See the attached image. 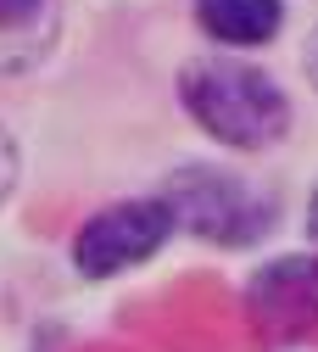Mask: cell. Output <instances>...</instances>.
<instances>
[{
	"label": "cell",
	"mask_w": 318,
	"mask_h": 352,
	"mask_svg": "<svg viewBox=\"0 0 318 352\" xmlns=\"http://www.w3.org/2000/svg\"><path fill=\"white\" fill-rule=\"evenodd\" d=\"M173 101L201 140H212L218 151H235V157L274 151L296 123L291 90L262 62L235 56V51L190 56L173 78Z\"/></svg>",
	"instance_id": "1"
},
{
	"label": "cell",
	"mask_w": 318,
	"mask_h": 352,
	"mask_svg": "<svg viewBox=\"0 0 318 352\" xmlns=\"http://www.w3.org/2000/svg\"><path fill=\"white\" fill-rule=\"evenodd\" d=\"M162 196L179 218V235L218 252H257L280 230V196L223 162H179L162 179Z\"/></svg>",
	"instance_id": "2"
},
{
	"label": "cell",
	"mask_w": 318,
	"mask_h": 352,
	"mask_svg": "<svg viewBox=\"0 0 318 352\" xmlns=\"http://www.w3.org/2000/svg\"><path fill=\"white\" fill-rule=\"evenodd\" d=\"M173 235H179V218L162 190L117 196V201H101L95 212H84V224L67 241V263L78 280L106 285V280H123L146 263H157L173 246Z\"/></svg>",
	"instance_id": "3"
},
{
	"label": "cell",
	"mask_w": 318,
	"mask_h": 352,
	"mask_svg": "<svg viewBox=\"0 0 318 352\" xmlns=\"http://www.w3.org/2000/svg\"><path fill=\"white\" fill-rule=\"evenodd\" d=\"M240 302L251 330L274 346H296L318 336V246L262 257L240 285Z\"/></svg>",
	"instance_id": "4"
},
{
	"label": "cell",
	"mask_w": 318,
	"mask_h": 352,
	"mask_svg": "<svg viewBox=\"0 0 318 352\" xmlns=\"http://www.w3.org/2000/svg\"><path fill=\"white\" fill-rule=\"evenodd\" d=\"M67 28V0H0V78H28L51 62Z\"/></svg>",
	"instance_id": "5"
},
{
	"label": "cell",
	"mask_w": 318,
	"mask_h": 352,
	"mask_svg": "<svg viewBox=\"0 0 318 352\" xmlns=\"http://www.w3.org/2000/svg\"><path fill=\"white\" fill-rule=\"evenodd\" d=\"M285 17H291L285 0H190L196 34L218 51H235V56L268 51L285 34Z\"/></svg>",
	"instance_id": "6"
},
{
	"label": "cell",
	"mask_w": 318,
	"mask_h": 352,
	"mask_svg": "<svg viewBox=\"0 0 318 352\" xmlns=\"http://www.w3.org/2000/svg\"><path fill=\"white\" fill-rule=\"evenodd\" d=\"M17 179H23V151H17V135H12L6 123H0V207L12 201Z\"/></svg>",
	"instance_id": "7"
},
{
	"label": "cell",
	"mask_w": 318,
	"mask_h": 352,
	"mask_svg": "<svg viewBox=\"0 0 318 352\" xmlns=\"http://www.w3.org/2000/svg\"><path fill=\"white\" fill-rule=\"evenodd\" d=\"M302 73H307L313 96H318V23H313V28H307V39H302Z\"/></svg>",
	"instance_id": "8"
},
{
	"label": "cell",
	"mask_w": 318,
	"mask_h": 352,
	"mask_svg": "<svg viewBox=\"0 0 318 352\" xmlns=\"http://www.w3.org/2000/svg\"><path fill=\"white\" fill-rule=\"evenodd\" d=\"M302 230H307V241L318 246V185L307 190V207H302Z\"/></svg>",
	"instance_id": "9"
}]
</instances>
